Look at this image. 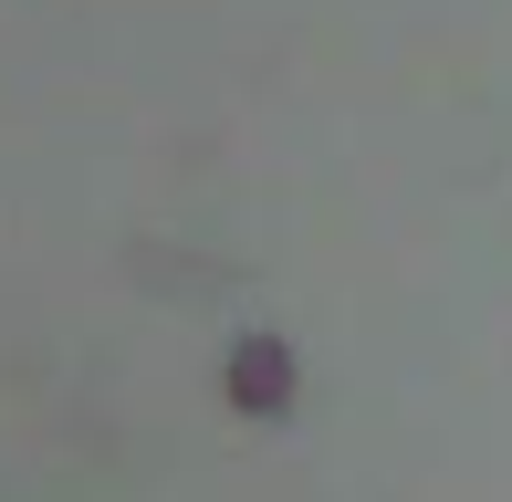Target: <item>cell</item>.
Segmentation results:
<instances>
[{"mask_svg": "<svg viewBox=\"0 0 512 502\" xmlns=\"http://www.w3.org/2000/svg\"><path fill=\"white\" fill-rule=\"evenodd\" d=\"M230 398H241L251 419H272V408L293 398V356L272 346V335H241V356H230Z\"/></svg>", "mask_w": 512, "mask_h": 502, "instance_id": "6da1fadb", "label": "cell"}]
</instances>
